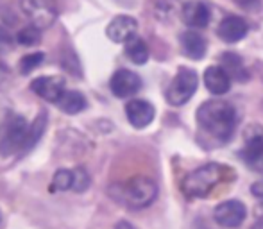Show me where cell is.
I'll return each instance as SVG.
<instances>
[{"label": "cell", "instance_id": "obj_1", "mask_svg": "<svg viewBox=\"0 0 263 229\" xmlns=\"http://www.w3.org/2000/svg\"><path fill=\"white\" fill-rule=\"evenodd\" d=\"M197 125L213 142L224 145L235 135L238 125V113L235 106L226 101H208L199 106Z\"/></svg>", "mask_w": 263, "mask_h": 229}, {"label": "cell", "instance_id": "obj_2", "mask_svg": "<svg viewBox=\"0 0 263 229\" xmlns=\"http://www.w3.org/2000/svg\"><path fill=\"white\" fill-rule=\"evenodd\" d=\"M109 194L129 208L142 209L153 204L154 199L158 197V184L151 177L136 176L125 181L124 184H113Z\"/></svg>", "mask_w": 263, "mask_h": 229}, {"label": "cell", "instance_id": "obj_3", "mask_svg": "<svg viewBox=\"0 0 263 229\" xmlns=\"http://www.w3.org/2000/svg\"><path fill=\"white\" fill-rule=\"evenodd\" d=\"M222 177V167L217 163H208L197 170L190 172L183 179V194L190 199H201L206 197L220 181Z\"/></svg>", "mask_w": 263, "mask_h": 229}, {"label": "cell", "instance_id": "obj_4", "mask_svg": "<svg viewBox=\"0 0 263 229\" xmlns=\"http://www.w3.org/2000/svg\"><path fill=\"white\" fill-rule=\"evenodd\" d=\"M29 131H31V124L20 115H13L0 136V154L11 156V154L27 152Z\"/></svg>", "mask_w": 263, "mask_h": 229}, {"label": "cell", "instance_id": "obj_5", "mask_svg": "<svg viewBox=\"0 0 263 229\" xmlns=\"http://www.w3.org/2000/svg\"><path fill=\"white\" fill-rule=\"evenodd\" d=\"M199 86V77L195 70L192 68H179L168 88L165 91V99L170 106H184L195 95Z\"/></svg>", "mask_w": 263, "mask_h": 229}, {"label": "cell", "instance_id": "obj_6", "mask_svg": "<svg viewBox=\"0 0 263 229\" xmlns=\"http://www.w3.org/2000/svg\"><path fill=\"white\" fill-rule=\"evenodd\" d=\"M22 13L29 24L38 29H49L58 18L55 0H20Z\"/></svg>", "mask_w": 263, "mask_h": 229}, {"label": "cell", "instance_id": "obj_7", "mask_svg": "<svg viewBox=\"0 0 263 229\" xmlns=\"http://www.w3.org/2000/svg\"><path fill=\"white\" fill-rule=\"evenodd\" d=\"M247 215V208L243 202L231 199V201H224L213 209V219L218 226L222 227H238L243 224Z\"/></svg>", "mask_w": 263, "mask_h": 229}, {"label": "cell", "instance_id": "obj_8", "mask_svg": "<svg viewBox=\"0 0 263 229\" xmlns=\"http://www.w3.org/2000/svg\"><path fill=\"white\" fill-rule=\"evenodd\" d=\"M109 88L115 97L118 99H129L135 93H138L142 88V79L136 72H131L127 68H120L111 75Z\"/></svg>", "mask_w": 263, "mask_h": 229}, {"label": "cell", "instance_id": "obj_9", "mask_svg": "<svg viewBox=\"0 0 263 229\" xmlns=\"http://www.w3.org/2000/svg\"><path fill=\"white\" fill-rule=\"evenodd\" d=\"M65 86L66 83L61 75H43L31 83V90L38 97H42L43 101L52 102V104H55L59 101V97L66 91Z\"/></svg>", "mask_w": 263, "mask_h": 229}, {"label": "cell", "instance_id": "obj_10", "mask_svg": "<svg viewBox=\"0 0 263 229\" xmlns=\"http://www.w3.org/2000/svg\"><path fill=\"white\" fill-rule=\"evenodd\" d=\"M136 31H138V22L133 16L120 14V16H115L107 24L106 34L115 43H127L129 40L136 36Z\"/></svg>", "mask_w": 263, "mask_h": 229}, {"label": "cell", "instance_id": "obj_11", "mask_svg": "<svg viewBox=\"0 0 263 229\" xmlns=\"http://www.w3.org/2000/svg\"><path fill=\"white\" fill-rule=\"evenodd\" d=\"M125 115H127V120L133 127L143 129L154 120V115L156 109L151 104L149 101H143V99H133L125 104Z\"/></svg>", "mask_w": 263, "mask_h": 229}, {"label": "cell", "instance_id": "obj_12", "mask_svg": "<svg viewBox=\"0 0 263 229\" xmlns=\"http://www.w3.org/2000/svg\"><path fill=\"white\" fill-rule=\"evenodd\" d=\"M181 18H183L184 25L190 29H204L211 20V11L204 2L199 0H190L183 6L181 11Z\"/></svg>", "mask_w": 263, "mask_h": 229}, {"label": "cell", "instance_id": "obj_13", "mask_svg": "<svg viewBox=\"0 0 263 229\" xmlns=\"http://www.w3.org/2000/svg\"><path fill=\"white\" fill-rule=\"evenodd\" d=\"M247 31H249V25L243 18L240 16H229L222 18V22L217 27V34L222 42L226 43H236L240 40H243L247 36Z\"/></svg>", "mask_w": 263, "mask_h": 229}, {"label": "cell", "instance_id": "obj_14", "mask_svg": "<svg viewBox=\"0 0 263 229\" xmlns=\"http://www.w3.org/2000/svg\"><path fill=\"white\" fill-rule=\"evenodd\" d=\"M204 86L211 95H224L231 88V77L224 70V66H208L204 70Z\"/></svg>", "mask_w": 263, "mask_h": 229}, {"label": "cell", "instance_id": "obj_15", "mask_svg": "<svg viewBox=\"0 0 263 229\" xmlns=\"http://www.w3.org/2000/svg\"><path fill=\"white\" fill-rule=\"evenodd\" d=\"M179 40H181V49H183V52L188 58L195 59V61L204 58L208 47H206V40L197 31H184Z\"/></svg>", "mask_w": 263, "mask_h": 229}, {"label": "cell", "instance_id": "obj_16", "mask_svg": "<svg viewBox=\"0 0 263 229\" xmlns=\"http://www.w3.org/2000/svg\"><path fill=\"white\" fill-rule=\"evenodd\" d=\"M55 106L66 115H77L86 109L88 102H86V97H84L81 91L68 90L59 97V101L55 102Z\"/></svg>", "mask_w": 263, "mask_h": 229}, {"label": "cell", "instance_id": "obj_17", "mask_svg": "<svg viewBox=\"0 0 263 229\" xmlns=\"http://www.w3.org/2000/svg\"><path fill=\"white\" fill-rule=\"evenodd\" d=\"M220 66H224V70L229 73V77H231V79L240 81V83H243V81L249 77L246 66H243L242 58H240L238 54H233V52L222 54V65Z\"/></svg>", "mask_w": 263, "mask_h": 229}, {"label": "cell", "instance_id": "obj_18", "mask_svg": "<svg viewBox=\"0 0 263 229\" xmlns=\"http://www.w3.org/2000/svg\"><path fill=\"white\" fill-rule=\"evenodd\" d=\"M243 160L251 167L260 168L263 165V135H256L247 140L246 149H243Z\"/></svg>", "mask_w": 263, "mask_h": 229}, {"label": "cell", "instance_id": "obj_19", "mask_svg": "<svg viewBox=\"0 0 263 229\" xmlns=\"http://www.w3.org/2000/svg\"><path fill=\"white\" fill-rule=\"evenodd\" d=\"M125 56L131 59L135 65H145L149 61V47L142 38L135 36L125 43Z\"/></svg>", "mask_w": 263, "mask_h": 229}, {"label": "cell", "instance_id": "obj_20", "mask_svg": "<svg viewBox=\"0 0 263 229\" xmlns=\"http://www.w3.org/2000/svg\"><path fill=\"white\" fill-rule=\"evenodd\" d=\"M47 127V113L42 111L38 113V117L34 118V122L31 124V131H29V140H27V150H31L36 143L40 142V138L43 136Z\"/></svg>", "mask_w": 263, "mask_h": 229}, {"label": "cell", "instance_id": "obj_21", "mask_svg": "<svg viewBox=\"0 0 263 229\" xmlns=\"http://www.w3.org/2000/svg\"><path fill=\"white\" fill-rule=\"evenodd\" d=\"M16 40L20 45H25V47L38 45L40 40H42V29L34 27V25H27V27H24L20 32H18Z\"/></svg>", "mask_w": 263, "mask_h": 229}, {"label": "cell", "instance_id": "obj_22", "mask_svg": "<svg viewBox=\"0 0 263 229\" xmlns=\"http://www.w3.org/2000/svg\"><path fill=\"white\" fill-rule=\"evenodd\" d=\"M43 61H45V54L43 52L29 54V56H24L20 59V63H18V70H20V73L27 75V73H31L34 68H38Z\"/></svg>", "mask_w": 263, "mask_h": 229}, {"label": "cell", "instance_id": "obj_23", "mask_svg": "<svg viewBox=\"0 0 263 229\" xmlns=\"http://www.w3.org/2000/svg\"><path fill=\"white\" fill-rule=\"evenodd\" d=\"M72 184H73V170L59 168V170L54 174L52 186L55 188V190H59V192L72 190Z\"/></svg>", "mask_w": 263, "mask_h": 229}, {"label": "cell", "instance_id": "obj_24", "mask_svg": "<svg viewBox=\"0 0 263 229\" xmlns=\"http://www.w3.org/2000/svg\"><path fill=\"white\" fill-rule=\"evenodd\" d=\"M90 174H88L84 168H76L73 170V184H72V190L76 192V194H83V192H86L88 188H90Z\"/></svg>", "mask_w": 263, "mask_h": 229}, {"label": "cell", "instance_id": "obj_25", "mask_svg": "<svg viewBox=\"0 0 263 229\" xmlns=\"http://www.w3.org/2000/svg\"><path fill=\"white\" fill-rule=\"evenodd\" d=\"M13 106H11V102L7 101L4 95H0V132L4 131V127L7 125V122L11 120V117H13Z\"/></svg>", "mask_w": 263, "mask_h": 229}, {"label": "cell", "instance_id": "obj_26", "mask_svg": "<svg viewBox=\"0 0 263 229\" xmlns=\"http://www.w3.org/2000/svg\"><path fill=\"white\" fill-rule=\"evenodd\" d=\"M258 2H260V0H235L236 6L243 7V9H251V7L258 6Z\"/></svg>", "mask_w": 263, "mask_h": 229}, {"label": "cell", "instance_id": "obj_27", "mask_svg": "<svg viewBox=\"0 0 263 229\" xmlns=\"http://www.w3.org/2000/svg\"><path fill=\"white\" fill-rule=\"evenodd\" d=\"M251 190H253V194L256 195V197H263V183H254Z\"/></svg>", "mask_w": 263, "mask_h": 229}, {"label": "cell", "instance_id": "obj_28", "mask_svg": "<svg viewBox=\"0 0 263 229\" xmlns=\"http://www.w3.org/2000/svg\"><path fill=\"white\" fill-rule=\"evenodd\" d=\"M115 229H135V226L129 224V222H125V220H120V222L115 226Z\"/></svg>", "mask_w": 263, "mask_h": 229}, {"label": "cell", "instance_id": "obj_29", "mask_svg": "<svg viewBox=\"0 0 263 229\" xmlns=\"http://www.w3.org/2000/svg\"><path fill=\"white\" fill-rule=\"evenodd\" d=\"M253 229H263V220H260V222H256V224H254Z\"/></svg>", "mask_w": 263, "mask_h": 229}, {"label": "cell", "instance_id": "obj_30", "mask_svg": "<svg viewBox=\"0 0 263 229\" xmlns=\"http://www.w3.org/2000/svg\"><path fill=\"white\" fill-rule=\"evenodd\" d=\"M0 224H2V212H0Z\"/></svg>", "mask_w": 263, "mask_h": 229}, {"label": "cell", "instance_id": "obj_31", "mask_svg": "<svg viewBox=\"0 0 263 229\" xmlns=\"http://www.w3.org/2000/svg\"><path fill=\"white\" fill-rule=\"evenodd\" d=\"M261 73H263V72H261Z\"/></svg>", "mask_w": 263, "mask_h": 229}]
</instances>
